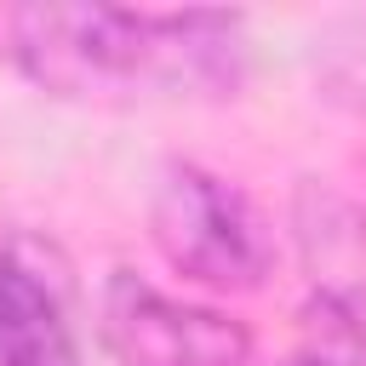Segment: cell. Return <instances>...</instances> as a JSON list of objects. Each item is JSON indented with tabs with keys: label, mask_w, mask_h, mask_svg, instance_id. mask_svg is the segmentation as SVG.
Wrapping results in <instances>:
<instances>
[{
	"label": "cell",
	"mask_w": 366,
	"mask_h": 366,
	"mask_svg": "<svg viewBox=\"0 0 366 366\" xmlns=\"http://www.w3.org/2000/svg\"><path fill=\"white\" fill-rule=\"evenodd\" d=\"M69 297V257L40 234H11L0 252V366H86Z\"/></svg>",
	"instance_id": "4"
},
{
	"label": "cell",
	"mask_w": 366,
	"mask_h": 366,
	"mask_svg": "<svg viewBox=\"0 0 366 366\" xmlns=\"http://www.w3.org/2000/svg\"><path fill=\"white\" fill-rule=\"evenodd\" d=\"M6 40L23 74L57 97H229L246 63L229 11L17 6Z\"/></svg>",
	"instance_id": "1"
},
{
	"label": "cell",
	"mask_w": 366,
	"mask_h": 366,
	"mask_svg": "<svg viewBox=\"0 0 366 366\" xmlns=\"http://www.w3.org/2000/svg\"><path fill=\"white\" fill-rule=\"evenodd\" d=\"M149 234L160 257L212 286V292H257L269 274V229L257 206L206 166H166L149 200Z\"/></svg>",
	"instance_id": "2"
},
{
	"label": "cell",
	"mask_w": 366,
	"mask_h": 366,
	"mask_svg": "<svg viewBox=\"0 0 366 366\" xmlns=\"http://www.w3.org/2000/svg\"><path fill=\"white\" fill-rule=\"evenodd\" d=\"M315 74L326 86V97L349 103L366 114V17H343L315 40Z\"/></svg>",
	"instance_id": "6"
},
{
	"label": "cell",
	"mask_w": 366,
	"mask_h": 366,
	"mask_svg": "<svg viewBox=\"0 0 366 366\" xmlns=\"http://www.w3.org/2000/svg\"><path fill=\"white\" fill-rule=\"evenodd\" d=\"M97 332L120 366H252V332L240 320L177 303L132 269L103 280Z\"/></svg>",
	"instance_id": "3"
},
{
	"label": "cell",
	"mask_w": 366,
	"mask_h": 366,
	"mask_svg": "<svg viewBox=\"0 0 366 366\" xmlns=\"http://www.w3.org/2000/svg\"><path fill=\"white\" fill-rule=\"evenodd\" d=\"M286 366H366V292H320Z\"/></svg>",
	"instance_id": "5"
}]
</instances>
